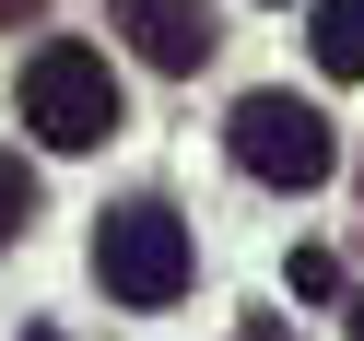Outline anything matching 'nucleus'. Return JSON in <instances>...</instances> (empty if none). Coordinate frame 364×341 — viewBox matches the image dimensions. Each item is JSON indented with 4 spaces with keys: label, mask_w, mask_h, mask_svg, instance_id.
Returning <instances> with one entry per match:
<instances>
[{
    "label": "nucleus",
    "mask_w": 364,
    "mask_h": 341,
    "mask_svg": "<svg viewBox=\"0 0 364 341\" xmlns=\"http://www.w3.org/2000/svg\"><path fill=\"white\" fill-rule=\"evenodd\" d=\"M200 271L188 224L165 212V200H118V212H95V283L118 294V306H176Z\"/></svg>",
    "instance_id": "obj_1"
},
{
    "label": "nucleus",
    "mask_w": 364,
    "mask_h": 341,
    "mask_svg": "<svg viewBox=\"0 0 364 341\" xmlns=\"http://www.w3.org/2000/svg\"><path fill=\"white\" fill-rule=\"evenodd\" d=\"M24 130L48 153H95L106 130H118V71H106V48H36L24 59Z\"/></svg>",
    "instance_id": "obj_2"
},
{
    "label": "nucleus",
    "mask_w": 364,
    "mask_h": 341,
    "mask_svg": "<svg viewBox=\"0 0 364 341\" xmlns=\"http://www.w3.org/2000/svg\"><path fill=\"white\" fill-rule=\"evenodd\" d=\"M36 12H48V0H0V24H36Z\"/></svg>",
    "instance_id": "obj_8"
},
{
    "label": "nucleus",
    "mask_w": 364,
    "mask_h": 341,
    "mask_svg": "<svg viewBox=\"0 0 364 341\" xmlns=\"http://www.w3.org/2000/svg\"><path fill=\"white\" fill-rule=\"evenodd\" d=\"M247 341H294V330H282V318H247Z\"/></svg>",
    "instance_id": "obj_9"
},
{
    "label": "nucleus",
    "mask_w": 364,
    "mask_h": 341,
    "mask_svg": "<svg viewBox=\"0 0 364 341\" xmlns=\"http://www.w3.org/2000/svg\"><path fill=\"white\" fill-rule=\"evenodd\" d=\"M223 142H235V165L259 177V189H329V177H341V142H329V118H317L306 95H282V83H270V95H247Z\"/></svg>",
    "instance_id": "obj_3"
},
{
    "label": "nucleus",
    "mask_w": 364,
    "mask_h": 341,
    "mask_svg": "<svg viewBox=\"0 0 364 341\" xmlns=\"http://www.w3.org/2000/svg\"><path fill=\"white\" fill-rule=\"evenodd\" d=\"M36 224V165H12V153H0V247L24 236Z\"/></svg>",
    "instance_id": "obj_6"
},
{
    "label": "nucleus",
    "mask_w": 364,
    "mask_h": 341,
    "mask_svg": "<svg viewBox=\"0 0 364 341\" xmlns=\"http://www.w3.org/2000/svg\"><path fill=\"white\" fill-rule=\"evenodd\" d=\"M24 341H71V330H24Z\"/></svg>",
    "instance_id": "obj_11"
},
{
    "label": "nucleus",
    "mask_w": 364,
    "mask_h": 341,
    "mask_svg": "<svg viewBox=\"0 0 364 341\" xmlns=\"http://www.w3.org/2000/svg\"><path fill=\"white\" fill-rule=\"evenodd\" d=\"M317 71H329V83H364V0H317Z\"/></svg>",
    "instance_id": "obj_5"
},
{
    "label": "nucleus",
    "mask_w": 364,
    "mask_h": 341,
    "mask_svg": "<svg viewBox=\"0 0 364 341\" xmlns=\"http://www.w3.org/2000/svg\"><path fill=\"white\" fill-rule=\"evenodd\" d=\"M341 330H353V341H364V294H353V306H341Z\"/></svg>",
    "instance_id": "obj_10"
},
{
    "label": "nucleus",
    "mask_w": 364,
    "mask_h": 341,
    "mask_svg": "<svg viewBox=\"0 0 364 341\" xmlns=\"http://www.w3.org/2000/svg\"><path fill=\"white\" fill-rule=\"evenodd\" d=\"M106 24L129 36V59H153V71H176V83L223 48V36H212V0H106Z\"/></svg>",
    "instance_id": "obj_4"
},
{
    "label": "nucleus",
    "mask_w": 364,
    "mask_h": 341,
    "mask_svg": "<svg viewBox=\"0 0 364 341\" xmlns=\"http://www.w3.org/2000/svg\"><path fill=\"white\" fill-rule=\"evenodd\" d=\"M294 294H341V259H329V247H294Z\"/></svg>",
    "instance_id": "obj_7"
}]
</instances>
